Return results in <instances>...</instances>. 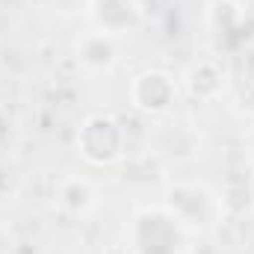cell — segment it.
Here are the masks:
<instances>
[{
	"label": "cell",
	"instance_id": "cell-1",
	"mask_svg": "<svg viewBox=\"0 0 254 254\" xmlns=\"http://www.w3.org/2000/svg\"><path fill=\"white\" fill-rule=\"evenodd\" d=\"M184 228L187 222L169 207L142 210L130 225V243L136 254H181L187 243Z\"/></svg>",
	"mask_w": 254,
	"mask_h": 254
},
{
	"label": "cell",
	"instance_id": "cell-2",
	"mask_svg": "<svg viewBox=\"0 0 254 254\" xmlns=\"http://www.w3.org/2000/svg\"><path fill=\"white\" fill-rule=\"evenodd\" d=\"M77 148L89 163L107 166L122 154L125 130L113 116H89L80 127V133H77Z\"/></svg>",
	"mask_w": 254,
	"mask_h": 254
},
{
	"label": "cell",
	"instance_id": "cell-3",
	"mask_svg": "<svg viewBox=\"0 0 254 254\" xmlns=\"http://www.w3.org/2000/svg\"><path fill=\"white\" fill-rule=\"evenodd\" d=\"M178 98V86L166 71H145L130 83V101L136 110L148 116H163L172 110Z\"/></svg>",
	"mask_w": 254,
	"mask_h": 254
},
{
	"label": "cell",
	"instance_id": "cell-4",
	"mask_svg": "<svg viewBox=\"0 0 254 254\" xmlns=\"http://www.w3.org/2000/svg\"><path fill=\"white\" fill-rule=\"evenodd\" d=\"M89 15L95 21V30H101L107 36L130 33L142 21V12H139V6L133 0H92Z\"/></svg>",
	"mask_w": 254,
	"mask_h": 254
},
{
	"label": "cell",
	"instance_id": "cell-5",
	"mask_svg": "<svg viewBox=\"0 0 254 254\" xmlns=\"http://www.w3.org/2000/svg\"><path fill=\"white\" fill-rule=\"evenodd\" d=\"M77 60L92 68V71H107L119 60V45L116 36H107L101 30H89L80 42H77Z\"/></svg>",
	"mask_w": 254,
	"mask_h": 254
}]
</instances>
